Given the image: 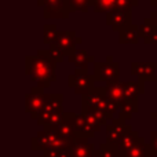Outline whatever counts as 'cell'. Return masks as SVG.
<instances>
[{"mask_svg": "<svg viewBox=\"0 0 157 157\" xmlns=\"http://www.w3.org/2000/svg\"><path fill=\"white\" fill-rule=\"evenodd\" d=\"M95 13H109L116 8V0H90Z\"/></svg>", "mask_w": 157, "mask_h": 157, "instance_id": "cell-23", "label": "cell"}, {"mask_svg": "<svg viewBox=\"0 0 157 157\" xmlns=\"http://www.w3.org/2000/svg\"><path fill=\"white\" fill-rule=\"evenodd\" d=\"M37 6L43 7L44 18L63 19L71 15V8L66 0H37Z\"/></svg>", "mask_w": 157, "mask_h": 157, "instance_id": "cell-3", "label": "cell"}, {"mask_svg": "<svg viewBox=\"0 0 157 157\" xmlns=\"http://www.w3.org/2000/svg\"><path fill=\"white\" fill-rule=\"evenodd\" d=\"M139 110V102L138 101H128L124 99V102L120 105V110H119V117L120 119L128 120L132 117L134 113Z\"/></svg>", "mask_w": 157, "mask_h": 157, "instance_id": "cell-22", "label": "cell"}, {"mask_svg": "<svg viewBox=\"0 0 157 157\" xmlns=\"http://www.w3.org/2000/svg\"><path fill=\"white\" fill-rule=\"evenodd\" d=\"M106 24L114 32H120L125 26L132 24V11H120V10L109 11V13H106Z\"/></svg>", "mask_w": 157, "mask_h": 157, "instance_id": "cell-7", "label": "cell"}, {"mask_svg": "<svg viewBox=\"0 0 157 157\" xmlns=\"http://www.w3.org/2000/svg\"><path fill=\"white\" fill-rule=\"evenodd\" d=\"M92 157H102V153H101V150H97V149H95V152L92 153Z\"/></svg>", "mask_w": 157, "mask_h": 157, "instance_id": "cell-35", "label": "cell"}, {"mask_svg": "<svg viewBox=\"0 0 157 157\" xmlns=\"http://www.w3.org/2000/svg\"><path fill=\"white\" fill-rule=\"evenodd\" d=\"M68 86L78 95H86L95 88L94 75H90L87 69H76L75 73L68 76Z\"/></svg>", "mask_w": 157, "mask_h": 157, "instance_id": "cell-2", "label": "cell"}, {"mask_svg": "<svg viewBox=\"0 0 157 157\" xmlns=\"http://www.w3.org/2000/svg\"><path fill=\"white\" fill-rule=\"evenodd\" d=\"M130 128V125L125 124L124 119H113L108 125H106V144L112 145V146H116L117 142L120 141L124 132Z\"/></svg>", "mask_w": 157, "mask_h": 157, "instance_id": "cell-9", "label": "cell"}, {"mask_svg": "<svg viewBox=\"0 0 157 157\" xmlns=\"http://www.w3.org/2000/svg\"><path fill=\"white\" fill-rule=\"evenodd\" d=\"M71 120H72V124H73L75 132H76L77 136H80V138H94L95 132L88 127L83 113L77 114V113L71 112Z\"/></svg>", "mask_w": 157, "mask_h": 157, "instance_id": "cell-13", "label": "cell"}, {"mask_svg": "<svg viewBox=\"0 0 157 157\" xmlns=\"http://www.w3.org/2000/svg\"><path fill=\"white\" fill-rule=\"evenodd\" d=\"M139 25L136 24H131L128 26H125L123 30L119 32V43L120 44H136L139 43Z\"/></svg>", "mask_w": 157, "mask_h": 157, "instance_id": "cell-17", "label": "cell"}, {"mask_svg": "<svg viewBox=\"0 0 157 157\" xmlns=\"http://www.w3.org/2000/svg\"><path fill=\"white\" fill-rule=\"evenodd\" d=\"M66 2H68V3H69V2H71V0H66Z\"/></svg>", "mask_w": 157, "mask_h": 157, "instance_id": "cell-39", "label": "cell"}, {"mask_svg": "<svg viewBox=\"0 0 157 157\" xmlns=\"http://www.w3.org/2000/svg\"><path fill=\"white\" fill-rule=\"evenodd\" d=\"M125 157H153V156L149 144H146L144 138H139V141L125 153Z\"/></svg>", "mask_w": 157, "mask_h": 157, "instance_id": "cell-21", "label": "cell"}, {"mask_svg": "<svg viewBox=\"0 0 157 157\" xmlns=\"http://www.w3.org/2000/svg\"><path fill=\"white\" fill-rule=\"evenodd\" d=\"M58 29H57V25L54 24H47L43 26V41L46 44H50L51 46L52 43L57 41L58 37Z\"/></svg>", "mask_w": 157, "mask_h": 157, "instance_id": "cell-24", "label": "cell"}, {"mask_svg": "<svg viewBox=\"0 0 157 157\" xmlns=\"http://www.w3.org/2000/svg\"><path fill=\"white\" fill-rule=\"evenodd\" d=\"M108 97L106 87H95L92 91L81 97V112H94L98 105Z\"/></svg>", "mask_w": 157, "mask_h": 157, "instance_id": "cell-8", "label": "cell"}, {"mask_svg": "<svg viewBox=\"0 0 157 157\" xmlns=\"http://www.w3.org/2000/svg\"><path fill=\"white\" fill-rule=\"evenodd\" d=\"M36 2H37V0H36Z\"/></svg>", "mask_w": 157, "mask_h": 157, "instance_id": "cell-40", "label": "cell"}, {"mask_svg": "<svg viewBox=\"0 0 157 157\" xmlns=\"http://www.w3.org/2000/svg\"><path fill=\"white\" fill-rule=\"evenodd\" d=\"M125 83L127 81H113V83L106 84V94L110 99L116 101L121 105L125 99Z\"/></svg>", "mask_w": 157, "mask_h": 157, "instance_id": "cell-16", "label": "cell"}, {"mask_svg": "<svg viewBox=\"0 0 157 157\" xmlns=\"http://www.w3.org/2000/svg\"><path fill=\"white\" fill-rule=\"evenodd\" d=\"M145 94V86L142 81L130 80L125 83V99L128 101H138L139 95Z\"/></svg>", "mask_w": 157, "mask_h": 157, "instance_id": "cell-20", "label": "cell"}, {"mask_svg": "<svg viewBox=\"0 0 157 157\" xmlns=\"http://www.w3.org/2000/svg\"><path fill=\"white\" fill-rule=\"evenodd\" d=\"M131 75L138 76L139 81L145 83V81H156V69L157 63L156 62H132L130 66Z\"/></svg>", "mask_w": 157, "mask_h": 157, "instance_id": "cell-10", "label": "cell"}, {"mask_svg": "<svg viewBox=\"0 0 157 157\" xmlns=\"http://www.w3.org/2000/svg\"><path fill=\"white\" fill-rule=\"evenodd\" d=\"M58 132V135L62 136L63 139L66 141L72 142L73 139L77 138L76 132H75V128H73V124H72V120H71V112H66L63 113V121L59 127L55 130Z\"/></svg>", "mask_w": 157, "mask_h": 157, "instance_id": "cell-19", "label": "cell"}, {"mask_svg": "<svg viewBox=\"0 0 157 157\" xmlns=\"http://www.w3.org/2000/svg\"><path fill=\"white\" fill-rule=\"evenodd\" d=\"M99 150L102 153V157H125L123 153H120L117 150L116 146H112V145L105 144H101L99 145Z\"/></svg>", "mask_w": 157, "mask_h": 157, "instance_id": "cell-27", "label": "cell"}, {"mask_svg": "<svg viewBox=\"0 0 157 157\" xmlns=\"http://www.w3.org/2000/svg\"><path fill=\"white\" fill-rule=\"evenodd\" d=\"M39 157H50L48 155H46V153H44V155H41V156H39Z\"/></svg>", "mask_w": 157, "mask_h": 157, "instance_id": "cell-37", "label": "cell"}, {"mask_svg": "<svg viewBox=\"0 0 157 157\" xmlns=\"http://www.w3.org/2000/svg\"><path fill=\"white\" fill-rule=\"evenodd\" d=\"M71 150L72 157H92V153L95 152V146L94 144L88 142V138L77 136L76 139L71 142Z\"/></svg>", "mask_w": 157, "mask_h": 157, "instance_id": "cell-12", "label": "cell"}, {"mask_svg": "<svg viewBox=\"0 0 157 157\" xmlns=\"http://www.w3.org/2000/svg\"><path fill=\"white\" fill-rule=\"evenodd\" d=\"M58 136L59 135H58V132L55 130L44 128V130L39 131L37 135L32 138V141H30V147H32V150H40V152L46 153L47 150L52 149V145L57 141Z\"/></svg>", "mask_w": 157, "mask_h": 157, "instance_id": "cell-6", "label": "cell"}, {"mask_svg": "<svg viewBox=\"0 0 157 157\" xmlns=\"http://www.w3.org/2000/svg\"><path fill=\"white\" fill-rule=\"evenodd\" d=\"M150 150H152V156L157 157V131L150 132V142H149Z\"/></svg>", "mask_w": 157, "mask_h": 157, "instance_id": "cell-30", "label": "cell"}, {"mask_svg": "<svg viewBox=\"0 0 157 157\" xmlns=\"http://www.w3.org/2000/svg\"><path fill=\"white\" fill-rule=\"evenodd\" d=\"M156 29H157V28L152 24V22H150L149 17H147V18H145V19H144V22H142V24L139 25V30H138L139 37L144 39V41H146L147 39H149L150 36H152L153 33H155V30H156Z\"/></svg>", "mask_w": 157, "mask_h": 157, "instance_id": "cell-25", "label": "cell"}, {"mask_svg": "<svg viewBox=\"0 0 157 157\" xmlns=\"http://www.w3.org/2000/svg\"><path fill=\"white\" fill-rule=\"evenodd\" d=\"M48 52H50V57H51V59L54 61L55 63L62 62L63 58H65V52H63V50L61 48V47L58 46L57 43H52L51 46H50Z\"/></svg>", "mask_w": 157, "mask_h": 157, "instance_id": "cell-28", "label": "cell"}, {"mask_svg": "<svg viewBox=\"0 0 157 157\" xmlns=\"http://www.w3.org/2000/svg\"><path fill=\"white\" fill-rule=\"evenodd\" d=\"M55 43L63 50L65 55L71 57L76 52V44H77V36L73 30H62L58 33V37Z\"/></svg>", "mask_w": 157, "mask_h": 157, "instance_id": "cell-11", "label": "cell"}, {"mask_svg": "<svg viewBox=\"0 0 157 157\" xmlns=\"http://www.w3.org/2000/svg\"><path fill=\"white\" fill-rule=\"evenodd\" d=\"M150 119H152V120H155V121H156V124H157V109H156V110H153L152 113H150Z\"/></svg>", "mask_w": 157, "mask_h": 157, "instance_id": "cell-34", "label": "cell"}, {"mask_svg": "<svg viewBox=\"0 0 157 157\" xmlns=\"http://www.w3.org/2000/svg\"><path fill=\"white\" fill-rule=\"evenodd\" d=\"M144 43L145 44H157V29L155 30V33H153L146 41H144Z\"/></svg>", "mask_w": 157, "mask_h": 157, "instance_id": "cell-32", "label": "cell"}, {"mask_svg": "<svg viewBox=\"0 0 157 157\" xmlns=\"http://www.w3.org/2000/svg\"><path fill=\"white\" fill-rule=\"evenodd\" d=\"M139 4V0H116V8L120 11H132V7Z\"/></svg>", "mask_w": 157, "mask_h": 157, "instance_id": "cell-29", "label": "cell"}, {"mask_svg": "<svg viewBox=\"0 0 157 157\" xmlns=\"http://www.w3.org/2000/svg\"><path fill=\"white\" fill-rule=\"evenodd\" d=\"M156 92H157V81H156Z\"/></svg>", "mask_w": 157, "mask_h": 157, "instance_id": "cell-38", "label": "cell"}, {"mask_svg": "<svg viewBox=\"0 0 157 157\" xmlns=\"http://www.w3.org/2000/svg\"><path fill=\"white\" fill-rule=\"evenodd\" d=\"M120 77V65L117 62H95L94 63V78L95 81H105L113 83L119 81Z\"/></svg>", "mask_w": 157, "mask_h": 157, "instance_id": "cell-5", "label": "cell"}, {"mask_svg": "<svg viewBox=\"0 0 157 157\" xmlns=\"http://www.w3.org/2000/svg\"><path fill=\"white\" fill-rule=\"evenodd\" d=\"M149 19H150V22H152L153 25L157 28V10H153L152 13H150V15H149Z\"/></svg>", "mask_w": 157, "mask_h": 157, "instance_id": "cell-33", "label": "cell"}, {"mask_svg": "<svg viewBox=\"0 0 157 157\" xmlns=\"http://www.w3.org/2000/svg\"><path fill=\"white\" fill-rule=\"evenodd\" d=\"M63 103V95L62 94H47V99L44 103L43 109L40 112L50 114V116H55L58 113H63L62 109Z\"/></svg>", "mask_w": 157, "mask_h": 157, "instance_id": "cell-14", "label": "cell"}, {"mask_svg": "<svg viewBox=\"0 0 157 157\" xmlns=\"http://www.w3.org/2000/svg\"><path fill=\"white\" fill-rule=\"evenodd\" d=\"M150 6L155 7V10H157V0H150Z\"/></svg>", "mask_w": 157, "mask_h": 157, "instance_id": "cell-36", "label": "cell"}, {"mask_svg": "<svg viewBox=\"0 0 157 157\" xmlns=\"http://www.w3.org/2000/svg\"><path fill=\"white\" fill-rule=\"evenodd\" d=\"M47 99V94H44V88L39 86H35L30 88L29 94L25 95V112L30 113L32 119L36 120L37 114L43 109Z\"/></svg>", "mask_w": 157, "mask_h": 157, "instance_id": "cell-4", "label": "cell"}, {"mask_svg": "<svg viewBox=\"0 0 157 157\" xmlns=\"http://www.w3.org/2000/svg\"><path fill=\"white\" fill-rule=\"evenodd\" d=\"M81 113H83L84 117H86V121H87V124H88V127L91 128L95 134H97L98 131H101V127H102V125H101L99 120L97 119V116L94 114V112H81Z\"/></svg>", "mask_w": 157, "mask_h": 157, "instance_id": "cell-26", "label": "cell"}, {"mask_svg": "<svg viewBox=\"0 0 157 157\" xmlns=\"http://www.w3.org/2000/svg\"><path fill=\"white\" fill-rule=\"evenodd\" d=\"M68 59L76 66V69H88V63H95L94 55H90L86 50H76V52L68 57Z\"/></svg>", "mask_w": 157, "mask_h": 157, "instance_id": "cell-18", "label": "cell"}, {"mask_svg": "<svg viewBox=\"0 0 157 157\" xmlns=\"http://www.w3.org/2000/svg\"><path fill=\"white\" fill-rule=\"evenodd\" d=\"M139 138H141V136H139L138 131L132 130V127L130 125V128L125 131L124 135H123L121 138H120V141L117 142V145H116L117 150L125 156V153H127L128 150H130L131 147H132L134 145H135L136 142L139 141Z\"/></svg>", "mask_w": 157, "mask_h": 157, "instance_id": "cell-15", "label": "cell"}, {"mask_svg": "<svg viewBox=\"0 0 157 157\" xmlns=\"http://www.w3.org/2000/svg\"><path fill=\"white\" fill-rule=\"evenodd\" d=\"M55 69L57 63L51 59L48 50L40 48L36 55L25 57V73L41 88H48L52 81L57 80Z\"/></svg>", "mask_w": 157, "mask_h": 157, "instance_id": "cell-1", "label": "cell"}, {"mask_svg": "<svg viewBox=\"0 0 157 157\" xmlns=\"http://www.w3.org/2000/svg\"><path fill=\"white\" fill-rule=\"evenodd\" d=\"M57 157H72V150H71V147H66V149L58 150V152H57Z\"/></svg>", "mask_w": 157, "mask_h": 157, "instance_id": "cell-31", "label": "cell"}]
</instances>
